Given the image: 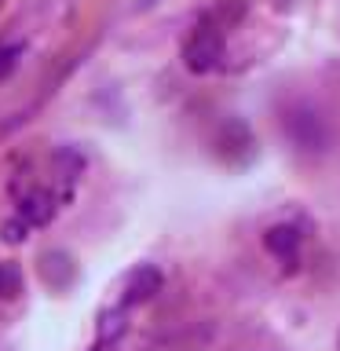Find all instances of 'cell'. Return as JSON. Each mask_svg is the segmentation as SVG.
<instances>
[{
	"label": "cell",
	"mask_w": 340,
	"mask_h": 351,
	"mask_svg": "<svg viewBox=\"0 0 340 351\" xmlns=\"http://www.w3.org/2000/svg\"><path fill=\"white\" fill-rule=\"evenodd\" d=\"M0 4H4V0H0Z\"/></svg>",
	"instance_id": "6"
},
{
	"label": "cell",
	"mask_w": 340,
	"mask_h": 351,
	"mask_svg": "<svg viewBox=\"0 0 340 351\" xmlns=\"http://www.w3.org/2000/svg\"><path fill=\"white\" fill-rule=\"evenodd\" d=\"M15 59H19V48H8V44H0V81L15 70Z\"/></svg>",
	"instance_id": "5"
},
{
	"label": "cell",
	"mask_w": 340,
	"mask_h": 351,
	"mask_svg": "<svg viewBox=\"0 0 340 351\" xmlns=\"http://www.w3.org/2000/svg\"><path fill=\"white\" fill-rule=\"evenodd\" d=\"M158 285H161V274L154 271V267H139V271H132L125 300H128V304H143V300H150V296L158 293Z\"/></svg>",
	"instance_id": "3"
},
{
	"label": "cell",
	"mask_w": 340,
	"mask_h": 351,
	"mask_svg": "<svg viewBox=\"0 0 340 351\" xmlns=\"http://www.w3.org/2000/svg\"><path fill=\"white\" fill-rule=\"evenodd\" d=\"M263 245H267L278 260L289 263L296 256V249H300V230L296 227H271L267 238H263Z\"/></svg>",
	"instance_id": "2"
},
{
	"label": "cell",
	"mask_w": 340,
	"mask_h": 351,
	"mask_svg": "<svg viewBox=\"0 0 340 351\" xmlns=\"http://www.w3.org/2000/svg\"><path fill=\"white\" fill-rule=\"evenodd\" d=\"M219 59H223V33H219L212 22H202V26H194V33L186 37L183 44V62L186 70L194 73H208L216 70Z\"/></svg>",
	"instance_id": "1"
},
{
	"label": "cell",
	"mask_w": 340,
	"mask_h": 351,
	"mask_svg": "<svg viewBox=\"0 0 340 351\" xmlns=\"http://www.w3.org/2000/svg\"><path fill=\"white\" fill-rule=\"evenodd\" d=\"M19 293H22V271L11 267V263H0V300H11Z\"/></svg>",
	"instance_id": "4"
}]
</instances>
